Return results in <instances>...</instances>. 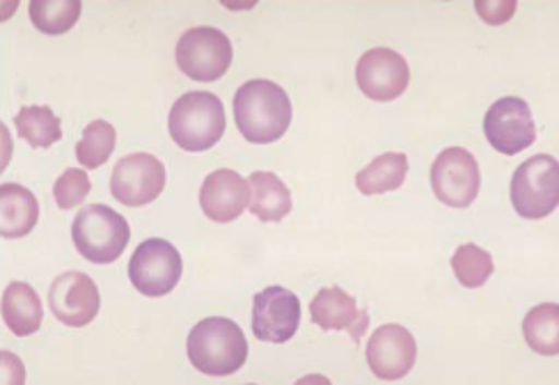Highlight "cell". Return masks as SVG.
Instances as JSON below:
<instances>
[{
  "label": "cell",
  "instance_id": "6da1fadb",
  "mask_svg": "<svg viewBox=\"0 0 559 385\" xmlns=\"http://www.w3.org/2000/svg\"><path fill=\"white\" fill-rule=\"evenodd\" d=\"M235 120L248 143H275L292 124L289 95L273 81L252 79L237 89Z\"/></svg>",
  "mask_w": 559,
  "mask_h": 385
},
{
  "label": "cell",
  "instance_id": "7a4b0ae2",
  "mask_svg": "<svg viewBox=\"0 0 559 385\" xmlns=\"http://www.w3.org/2000/svg\"><path fill=\"white\" fill-rule=\"evenodd\" d=\"M189 360L204 376H231L248 360V339L239 324L225 316H209L189 333Z\"/></svg>",
  "mask_w": 559,
  "mask_h": 385
},
{
  "label": "cell",
  "instance_id": "3957f363",
  "mask_svg": "<svg viewBox=\"0 0 559 385\" xmlns=\"http://www.w3.org/2000/svg\"><path fill=\"white\" fill-rule=\"evenodd\" d=\"M170 135L186 152H206L218 145L225 133L223 101L204 89L181 95L170 110Z\"/></svg>",
  "mask_w": 559,
  "mask_h": 385
},
{
  "label": "cell",
  "instance_id": "277c9868",
  "mask_svg": "<svg viewBox=\"0 0 559 385\" xmlns=\"http://www.w3.org/2000/svg\"><path fill=\"white\" fill-rule=\"evenodd\" d=\"M72 239L81 257L92 264L118 262L129 245L131 228L124 216L106 205L83 207L72 225Z\"/></svg>",
  "mask_w": 559,
  "mask_h": 385
},
{
  "label": "cell",
  "instance_id": "5b68a950",
  "mask_svg": "<svg viewBox=\"0 0 559 385\" xmlns=\"http://www.w3.org/2000/svg\"><path fill=\"white\" fill-rule=\"evenodd\" d=\"M511 205L530 220L550 216L559 205V164L550 154H537L521 164L511 179Z\"/></svg>",
  "mask_w": 559,
  "mask_h": 385
},
{
  "label": "cell",
  "instance_id": "8992f818",
  "mask_svg": "<svg viewBox=\"0 0 559 385\" xmlns=\"http://www.w3.org/2000/svg\"><path fill=\"white\" fill-rule=\"evenodd\" d=\"M231 56H235L231 41L218 28H189L177 41L179 70L198 83H214L223 79L231 64Z\"/></svg>",
  "mask_w": 559,
  "mask_h": 385
},
{
  "label": "cell",
  "instance_id": "52a82bcc",
  "mask_svg": "<svg viewBox=\"0 0 559 385\" xmlns=\"http://www.w3.org/2000/svg\"><path fill=\"white\" fill-rule=\"evenodd\" d=\"M181 255L166 239H147L135 248L129 262L131 285L150 299L168 297L181 280Z\"/></svg>",
  "mask_w": 559,
  "mask_h": 385
},
{
  "label": "cell",
  "instance_id": "ba28073f",
  "mask_svg": "<svg viewBox=\"0 0 559 385\" xmlns=\"http://www.w3.org/2000/svg\"><path fill=\"white\" fill-rule=\"evenodd\" d=\"M431 189L452 209L471 207L481 189L477 158L463 147L442 149L431 166Z\"/></svg>",
  "mask_w": 559,
  "mask_h": 385
},
{
  "label": "cell",
  "instance_id": "9c48e42d",
  "mask_svg": "<svg viewBox=\"0 0 559 385\" xmlns=\"http://www.w3.org/2000/svg\"><path fill=\"white\" fill-rule=\"evenodd\" d=\"M166 166L147 152L120 158L110 175V193L124 207H145L166 189Z\"/></svg>",
  "mask_w": 559,
  "mask_h": 385
},
{
  "label": "cell",
  "instance_id": "30bf717a",
  "mask_svg": "<svg viewBox=\"0 0 559 385\" xmlns=\"http://www.w3.org/2000/svg\"><path fill=\"white\" fill-rule=\"evenodd\" d=\"M484 133L491 147L504 156H514L537 141L532 110L521 97H502L488 108Z\"/></svg>",
  "mask_w": 559,
  "mask_h": 385
},
{
  "label": "cell",
  "instance_id": "8fae6325",
  "mask_svg": "<svg viewBox=\"0 0 559 385\" xmlns=\"http://www.w3.org/2000/svg\"><path fill=\"white\" fill-rule=\"evenodd\" d=\"M300 326V301L285 287H266L252 299V333L260 342L285 345Z\"/></svg>",
  "mask_w": 559,
  "mask_h": 385
},
{
  "label": "cell",
  "instance_id": "7c38bea8",
  "mask_svg": "<svg viewBox=\"0 0 559 385\" xmlns=\"http://www.w3.org/2000/svg\"><path fill=\"white\" fill-rule=\"evenodd\" d=\"M356 83L360 93L371 101H394L408 89V62L402 53L392 49H371L358 60Z\"/></svg>",
  "mask_w": 559,
  "mask_h": 385
},
{
  "label": "cell",
  "instance_id": "4fadbf2b",
  "mask_svg": "<svg viewBox=\"0 0 559 385\" xmlns=\"http://www.w3.org/2000/svg\"><path fill=\"white\" fill-rule=\"evenodd\" d=\"M49 305L56 320L69 328H83L97 320L102 297L99 287L81 270H67L49 289Z\"/></svg>",
  "mask_w": 559,
  "mask_h": 385
},
{
  "label": "cell",
  "instance_id": "5bb4252c",
  "mask_svg": "<svg viewBox=\"0 0 559 385\" xmlns=\"http://www.w3.org/2000/svg\"><path fill=\"white\" fill-rule=\"evenodd\" d=\"M417 358L415 337L400 324L377 328L367 342V365L381 381H400L411 374Z\"/></svg>",
  "mask_w": 559,
  "mask_h": 385
},
{
  "label": "cell",
  "instance_id": "9a60e30c",
  "mask_svg": "<svg viewBox=\"0 0 559 385\" xmlns=\"http://www.w3.org/2000/svg\"><path fill=\"white\" fill-rule=\"evenodd\" d=\"M250 205V184L229 168L206 175L200 189V207L204 216L214 222L237 220Z\"/></svg>",
  "mask_w": 559,
  "mask_h": 385
},
{
  "label": "cell",
  "instance_id": "2e32d148",
  "mask_svg": "<svg viewBox=\"0 0 559 385\" xmlns=\"http://www.w3.org/2000/svg\"><path fill=\"white\" fill-rule=\"evenodd\" d=\"M310 316L321 330H346L354 342H358L369 326L367 310H360L358 301L342 287L321 289L310 303Z\"/></svg>",
  "mask_w": 559,
  "mask_h": 385
},
{
  "label": "cell",
  "instance_id": "e0dca14e",
  "mask_svg": "<svg viewBox=\"0 0 559 385\" xmlns=\"http://www.w3.org/2000/svg\"><path fill=\"white\" fill-rule=\"evenodd\" d=\"M39 220V202L33 191L19 184L0 187V234L5 239L28 237Z\"/></svg>",
  "mask_w": 559,
  "mask_h": 385
},
{
  "label": "cell",
  "instance_id": "ac0fdd59",
  "mask_svg": "<svg viewBox=\"0 0 559 385\" xmlns=\"http://www.w3.org/2000/svg\"><path fill=\"white\" fill-rule=\"evenodd\" d=\"M250 214L262 222H280L292 212V193L285 181L273 172L258 170L250 175Z\"/></svg>",
  "mask_w": 559,
  "mask_h": 385
},
{
  "label": "cell",
  "instance_id": "d6986e66",
  "mask_svg": "<svg viewBox=\"0 0 559 385\" xmlns=\"http://www.w3.org/2000/svg\"><path fill=\"white\" fill-rule=\"evenodd\" d=\"M3 322L16 337H28L41 328L44 308L37 291L26 282H10L3 291Z\"/></svg>",
  "mask_w": 559,
  "mask_h": 385
},
{
  "label": "cell",
  "instance_id": "ffe728a7",
  "mask_svg": "<svg viewBox=\"0 0 559 385\" xmlns=\"http://www.w3.org/2000/svg\"><path fill=\"white\" fill-rule=\"evenodd\" d=\"M408 175V156L385 152L356 175V187L362 195H383L404 187Z\"/></svg>",
  "mask_w": 559,
  "mask_h": 385
},
{
  "label": "cell",
  "instance_id": "44dd1931",
  "mask_svg": "<svg viewBox=\"0 0 559 385\" xmlns=\"http://www.w3.org/2000/svg\"><path fill=\"white\" fill-rule=\"evenodd\" d=\"M14 127L19 139L35 149H49L62 139L60 118H56L49 106H23L16 112Z\"/></svg>",
  "mask_w": 559,
  "mask_h": 385
},
{
  "label": "cell",
  "instance_id": "7402d4cb",
  "mask_svg": "<svg viewBox=\"0 0 559 385\" xmlns=\"http://www.w3.org/2000/svg\"><path fill=\"white\" fill-rule=\"evenodd\" d=\"M527 347L539 356L559 353V308L557 303H542L532 308L523 322Z\"/></svg>",
  "mask_w": 559,
  "mask_h": 385
},
{
  "label": "cell",
  "instance_id": "603a6c76",
  "mask_svg": "<svg viewBox=\"0 0 559 385\" xmlns=\"http://www.w3.org/2000/svg\"><path fill=\"white\" fill-rule=\"evenodd\" d=\"M81 0H33L31 21L39 33L64 35L81 19Z\"/></svg>",
  "mask_w": 559,
  "mask_h": 385
},
{
  "label": "cell",
  "instance_id": "cb8c5ba5",
  "mask_svg": "<svg viewBox=\"0 0 559 385\" xmlns=\"http://www.w3.org/2000/svg\"><path fill=\"white\" fill-rule=\"evenodd\" d=\"M118 145V131L106 120H95L83 129V139L76 143L79 164L87 170L102 168Z\"/></svg>",
  "mask_w": 559,
  "mask_h": 385
},
{
  "label": "cell",
  "instance_id": "d4e9b609",
  "mask_svg": "<svg viewBox=\"0 0 559 385\" xmlns=\"http://www.w3.org/2000/svg\"><path fill=\"white\" fill-rule=\"evenodd\" d=\"M452 270L465 289H479L493 276V257L475 243L459 245L452 255Z\"/></svg>",
  "mask_w": 559,
  "mask_h": 385
},
{
  "label": "cell",
  "instance_id": "484cf974",
  "mask_svg": "<svg viewBox=\"0 0 559 385\" xmlns=\"http://www.w3.org/2000/svg\"><path fill=\"white\" fill-rule=\"evenodd\" d=\"M92 191V181L90 175L81 168H67L58 179H56V187H53V197H56V205L64 212L74 209L79 205H83L85 197Z\"/></svg>",
  "mask_w": 559,
  "mask_h": 385
},
{
  "label": "cell",
  "instance_id": "4316f807",
  "mask_svg": "<svg viewBox=\"0 0 559 385\" xmlns=\"http://www.w3.org/2000/svg\"><path fill=\"white\" fill-rule=\"evenodd\" d=\"M516 8H519L516 0H498V3H493V0H477L475 3L477 14L486 21L488 26L507 24V21L514 16Z\"/></svg>",
  "mask_w": 559,
  "mask_h": 385
}]
</instances>
